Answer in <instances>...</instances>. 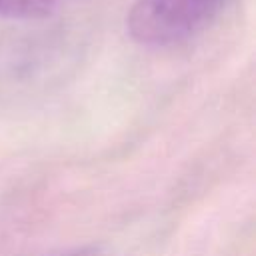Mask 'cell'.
I'll return each instance as SVG.
<instances>
[{"instance_id": "6da1fadb", "label": "cell", "mask_w": 256, "mask_h": 256, "mask_svg": "<svg viewBox=\"0 0 256 256\" xmlns=\"http://www.w3.org/2000/svg\"><path fill=\"white\" fill-rule=\"evenodd\" d=\"M230 0H136L126 28L134 42L148 48L182 44L206 30Z\"/></svg>"}, {"instance_id": "7a4b0ae2", "label": "cell", "mask_w": 256, "mask_h": 256, "mask_svg": "<svg viewBox=\"0 0 256 256\" xmlns=\"http://www.w3.org/2000/svg\"><path fill=\"white\" fill-rule=\"evenodd\" d=\"M58 0H0V18L42 20L54 14Z\"/></svg>"}]
</instances>
